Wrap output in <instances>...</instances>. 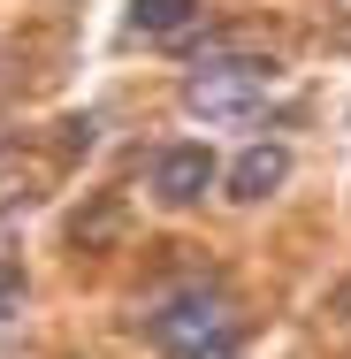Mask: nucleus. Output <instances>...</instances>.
<instances>
[{"instance_id":"nucleus-5","label":"nucleus","mask_w":351,"mask_h":359,"mask_svg":"<svg viewBox=\"0 0 351 359\" xmlns=\"http://www.w3.org/2000/svg\"><path fill=\"white\" fill-rule=\"evenodd\" d=\"M199 15H207V0H130V31H145V39H176Z\"/></svg>"},{"instance_id":"nucleus-1","label":"nucleus","mask_w":351,"mask_h":359,"mask_svg":"<svg viewBox=\"0 0 351 359\" xmlns=\"http://www.w3.org/2000/svg\"><path fill=\"white\" fill-rule=\"evenodd\" d=\"M145 337H153L168 359L237 352V306H229L221 290H207V283H199V290H176V298H160V306H153Z\"/></svg>"},{"instance_id":"nucleus-6","label":"nucleus","mask_w":351,"mask_h":359,"mask_svg":"<svg viewBox=\"0 0 351 359\" xmlns=\"http://www.w3.org/2000/svg\"><path fill=\"white\" fill-rule=\"evenodd\" d=\"M199 359H237V352H199Z\"/></svg>"},{"instance_id":"nucleus-3","label":"nucleus","mask_w":351,"mask_h":359,"mask_svg":"<svg viewBox=\"0 0 351 359\" xmlns=\"http://www.w3.org/2000/svg\"><path fill=\"white\" fill-rule=\"evenodd\" d=\"M214 176H221V168H214L207 145H160V153H153V199H160V207H199Z\"/></svg>"},{"instance_id":"nucleus-2","label":"nucleus","mask_w":351,"mask_h":359,"mask_svg":"<svg viewBox=\"0 0 351 359\" xmlns=\"http://www.w3.org/2000/svg\"><path fill=\"white\" fill-rule=\"evenodd\" d=\"M275 62L268 54H229V62H199L184 76V115H207V123H237V115H260L268 92H275Z\"/></svg>"},{"instance_id":"nucleus-4","label":"nucleus","mask_w":351,"mask_h":359,"mask_svg":"<svg viewBox=\"0 0 351 359\" xmlns=\"http://www.w3.org/2000/svg\"><path fill=\"white\" fill-rule=\"evenodd\" d=\"M282 184H290V145H245L237 168H229V199H237V207L275 199Z\"/></svg>"},{"instance_id":"nucleus-7","label":"nucleus","mask_w":351,"mask_h":359,"mask_svg":"<svg viewBox=\"0 0 351 359\" xmlns=\"http://www.w3.org/2000/svg\"><path fill=\"white\" fill-rule=\"evenodd\" d=\"M336 15H351V0H336Z\"/></svg>"}]
</instances>
